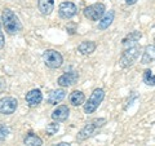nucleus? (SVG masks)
<instances>
[{
    "instance_id": "obj_1",
    "label": "nucleus",
    "mask_w": 155,
    "mask_h": 146,
    "mask_svg": "<svg viewBox=\"0 0 155 146\" xmlns=\"http://www.w3.org/2000/svg\"><path fill=\"white\" fill-rule=\"evenodd\" d=\"M142 34L140 31H132L129 32L127 36H125L122 40V45H123V53L122 57H120L119 64L122 67H129L132 66L136 60L140 56V52H141V45H140V39H141Z\"/></svg>"
},
{
    "instance_id": "obj_2",
    "label": "nucleus",
    "mask_w": 155,
    "mask_h": 146,
    "mask_svg": "<svg viewBox=\"0 0 155 146\" xmlns=\"http://www.w3.org/2000/svg\"><path fill=\"white\" fill-rule=\"evenodd\" d=\"M2 21H3V26L5 28L7 34H9V35H16V34H18L22 30V23L19 21V18L9 8H5L3 11Z\"/></svg>"
},
{
    "instance_id": "obj_3",
    "label": "nucleus",
    "mask_w": 155,
    "mask_h": 146,
    "mask_svg": "<svg viewBox=\"0 0 155 146\" xmlns=\"http://www.w3.org/2000/svg\"><path fill=\"white\" fill-rule=\"evenodd\" d=\"M106 121L107 120H106L105 118H94V119L89 120L88 123H87L84 127L79 131V133H78V136H76V141L78 142H81V141H85L87 138L94 136L96 132H97V129L102 128L104 125L106 124Z\"/></svg>"
},
{
    "instance_id": "obj_4",
    "label": "nucleus",
    "mask_w": 155,
    "mask_h": 146,
    "mask_svg": "<svg viewBox=\"0 0 155 146\" xmlns=\"http://www.w3.org/2000/svg\"><path fill=\"white\" fill-rule=\"evenodd\" d=\"M105 98V91L102 88H96L92 92L91 97L87 101V104L84 105V113L85 114H93L94 111L98 109V106L101 105V102Z\"/></svg>"
},
{
    "instance_id": "obj_5",
    "label": "nucleus",
    "mask_w": 155,
    "mask_h": 146,
    "mask_svg": "<svg viewBox=\"0 0 155 146\" xmlns=\"http://www.w3.org/2000/svg\"><path fill=\"white\" fill-rule=\"evenodd\" d=\"M43 61L49 69H58L64 62V58L61 53L56 49H47L43 53Z\"/></svg>"
},
{
    "instance_id": "obj_6",
    "label": "nucleus",
    "mask_w": 155,
    "mask_h": 146,
    "mask_svg": "<svg viewBox=\"0 0 155 146\" xmlns=\"http://www.w3.org/2000/svg\"><path fill=\"white\" fill-rule=\"evenodd\" d=\"M105 11H106L105 4L96 3V4H92L89 7H85L83 13L87 18L91 19V21H100V19L104 17Z\"/></svg>"
},
{
    "instance_id": "obj_7",
    "label": "nucleus",
    "mask_w": 155,
    "mask_h": 146,
    "mask_svg": "<svg viewBox=\"0 0 155 146\" xmlns=\"http://www.w3.org/2000/svg\"><path fill=\"white\" fill-rule=\"evenodd\" d=\"M18 101L14 97L7 96L0 98V114L3 115H11L17 110Z\"/></svg>"
},
{
    "instance_id": "obj_8",
    "label": "nucleus",
    "mask_w": 155,
    "mask_h": 146,
    "mask_svg": "<svg viewBox=\"0 0 155 146\" xmlns=\"http://www.w3.org/2000/svg\"><path fill=\"white\" fill-rule=\"evenodd\" d=\"M78 13V7L71 2H64L58 7V14L64 19H70Z\"/></svg>"
},
{
    "instance_id": "obj_9",
    "label": "nucleus",
    "mask_w": 155,
    "mask_h": 146,
    "mask_svg": "<svg viewBox=\"0 0 155 146\" xmlns=\"http://www.w3.org/2000/svg\"><path fill=\"white\" fill-rule=\"evenodd\" d=\"M79 80V74L75 70L71 71H66L65 74H62L60 78L57 79V84L61 87H71L78 83Z\"/></svg>"
},
{
    "instance_id": "obj_10",
    "label": "nucleus",
    "mask_w": 155,
    "mask_h": 146,
    "mask_svg": "<svg viewBox=\"0 0 155 146\" xmlns=\"http://www.w3.org/2000/svg\"><path fill=\"white\" fill-rule=\"evenodd\" d=\"M25 100H26V104L30 108H35V106H38L43 101V93L40 92V89H31L30 92L26 93Z\"/></svg>"
},
{
    "instance_id": "obj_11",
    "label": "nucleus",
    "mask_w": 155,
    "mask_h": 146,
    "mask_svg": "<svg viewBox=\"0 0 155 146\" xmlns=\"http://www.w3.org/2000/svg\"><path fill=\"white\" fill-rule=\"evenodd\" d=\"M69 115H70V109L67 108L66 105H60L53 110L52 119L54 121H57V123L58 121H65L67 118H69Z\"/></svg>"
},
{
    "instance_id": "obj_12",
    "label": "nucleus",
    "mask_w": 155,
    "mask_h": 146,
    "mask_svg": "<svg viewBox=\"0 0 155 146\" xmlns=\"http://www.w3.org/2000/svg\"><path fill=\"white\" fill-rule=\"evenodd\" d=\"M38 9L43 16H49L54 9V0H38Z\"/></svg>"
},
{
    "instance_id": "obj_13",
    "label": "nucleus",
    "mask_w": 155,
    "mask_h": 146,
    "mask_svg": "<svg viewBox=\"0 0 155 146\" xmlns=\"http://www.w3.org/2000/svg\"><path fill=\"white\" fill-rule=\"evenodd\" d=\"M155 61V44L147 45L143 51V55L141 57V64L142 65H147L151 64V62Z\"/></svg>"
},
{
    "instance_id": "obj_14",
    "label": "nucleus",
    "mask_w": 155,
    "mask_h": 146,
    "mask_svg": "<svg viewBox=\"0 0 155 146\" xmlns=\"http://www.w3.org/2000/svg\"><path fill=\"white\" fill-rule=\"evenodd\" d=\"M96 43L94 41H91V40H87V41H81L79 45H78V51L79 53L84 56H89L92 55L94 51H96Z\"/></svg>"
},
{
    "instance_id": "obj_15",
    "label": "nucleus",
    "mask_w": 155,
    "mask_h": 146,
    "mask_svg": "<svg viewBox=\"0 0 155 146\" xmlns=\"http://www.w3.org/2000/svg\"><path fill=\"white\" fill-rule=\"evenodd\" d=\"M114 17H115V12L114 11H109L107 13H105L104 17L98 21V28L100 30H106V28H109V26L114 21Z\"/></svg>"
},
{
    "instance_id": "obj_16",
    "label": "nucleus",
    "mask_w": 155,
    "mask_h": 146,
    "mask_svg": "<svg viewBox=\"0 0 155 146\" xmlns=\"http://www.w3.org/2000/svg\"><path fill=\"white\" fill-rule=\"evenodd\" d=\"M66 97V92L65 89H56V91H52L49 97H48V104L51 105H57L64 100Z\"/></svg>"
},
{
    "instance_id": "obj_17",
    "label": "nucleus",
    "mask_w": 155,
    "mask_h": 146,
    "mask_svg": "<svg viewBox=\"0 0 155 146\" xmlns=\"http://www.w3.org/2000/svg\"><path fill=\"white\" fill-rule=\"evenodd\" d=\"M69 100H70V104H71L72 106H80V105L84 104L85 96H84V93H83L81 91H74V92H72V93L70 95Z\"/></svg>"
},
{
    "instance_id": "obj_18",
    "label": "nucleus",
    "mask_w": 155,
    "mask_h": 146,
    "mask_svg": "<svg viewBox=\"0 0 155 146\" xmlns=\"http://www.w3.org/2000/svg\"><path fill=\"white\" fill-rule=\"evenodd\" d=\"M23 144H25L26 146H41L43 145V140L39 137V136H36L35 133H27L26 137L23 138Z\"/></svg>"
},
{
    "instance_id": "obj_19",
    "label": "nucleus",
    "mask_w": 155,
    "mask_h": 146,
    "mask_svg": "<svg viewBox=\"0 0 155 146\" xmlns=\"http://www.w3.org/2000/svg\"><path fill=\"white\" fill-rule=\"evenodd\" d=\"M142 80L146 85H150V87H155V75L153 74V71L147 69L143 71V75H142Z\"/></svg>"
},
{
    "instance_id": "obj_20",
    "label": "nucleus",
    "mask_w": 155,
    "mask_h": 146,
    "mask_svg": "<svg viewBox=\"0 0 155 146\" xmlns=\"http://www.w3.org/2000/svg\"><path fill=\"white\" fill-rule=\"evenodd\" d=\"M58 129H60V125H58L57 123H49L47 125V134L48 136H53V134H56L58 132Z\"/></svg>"
},
{
    "instance_id": "obj_21",
    "label": "nucleus",
    "mask_w": 155,
    "mask_h": 146,
    "mask_svg": "<svg viewBox=\"0 0 155 146\" xmlns=\"http://www.w3.org/2000/svg\"><path fill=\"white\" fill-rule=\"evenodd\" d=\"M9 134V128L5 124H0V141L5 140Z\"/></svg>"
},
{
    "instance_id": "obj_22",
    "label": "nucleus",
    "mask_w": 155,
    "mask_h": 146,
    "mask_svg": "<svg viewBox=\"0 0 155 146\" xmlns=\"http://www.w3.org/2000/svg\"><path fill=\"white\" fill-rule=\"evenodd\" d=\"M4 47V35H3V31H2V23H0V48Z\"/></svg>"
},
{
    "instance_id": "obj_23",
    "label": "nucleus",
    "mask_w": 155,
    "mask_h": 146,
    "mask_svg": "<svg viewBox=\"0 0 155 146\" xmlns=\"http://www.w3.org/2000/svg\"><path fill=\"white\" fill-rule=\"evenodd\" d=\"M136 2H137V0H125V4H127V5H133Z\"/></svg>"
},
{
    "instance_id": "obj_24",
    "label": "nucleus",
    "mask_w": 155,
    "mask_h": 146,
    "mask_svg": "<svg viewBox=\"0 0 155 146\" xmlns=\"http://www.w3.org/2000/svg\"><path fill=\"white\" fill-rule=\"evenodd\" d=\"M54 146H71L69 142H60V144H57V145H54Z\"/></svg>"
},
{
    "instance_id": "obj_25",
    "label": "nucleus",
    "mask_w": 155,
    "mask_h": 146,
    "mask_svg": "<svg viewBox=\"0 0 155 146\" xmlns=\"http://www.w3.org/2000/svg\"><path fill=\"white\" fill-rule=\"evenodd\" d=\"M154 41H155V38H154Z\"/></svg>"
}]
</instances>
